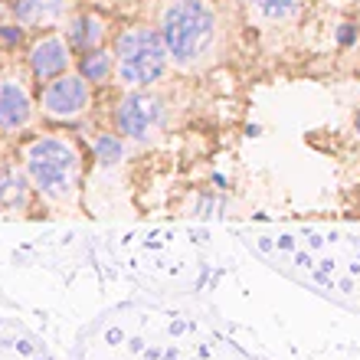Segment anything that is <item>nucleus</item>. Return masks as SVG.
<instances>
[{
    "label": "nucleus",
    "mask_w": 360,
    "mask_h": 360,
    "mask_svg": "<svg viewBox=\"0 0 360 360\" xmlns=\"http://www.w3.org/2000/svg\"><path fill=\"white\" fill-rule=\"evenodd\" d=\"M30 187L49 203H72L82 187V151L72 138L59 134H39L23 151Z\"/></svg>",
    "instance_id": "nucleus-2"
},
{
    "label": "nucleus",
    "mask_w": 360,
    "mask_h": 360,
    "mask_svg": "<svg viewBox=\"0 0 360 360\" xmlns=\"http://www.w3.org/2000/svg\"><path fill=\"white\" fill-rule=\"evenodd\" d=\"M171 66L200 69L207 66L219 43V10L213 0H164L158 23Z\"/></svg>",
    "instance_id": "nucleus-1"
},
{
    "label": "nucleus",
    "mask_w": 360,
    "mask_h": 360,
    "mask_svg": "<svg viewBox=\"0 0 360 360\" xmlns=\"http://www.w3.org/2000/svg\"><path fill=\"white\" fill-rule=\"evenodd\" d=\"M39 112L53 122H79L92 112V86L79 72H63L39 89Z\"/></svg>",
    "instance_id": "nucleus-5"
},
{
    "label": "nucleus",
    "mask_w": 360,
    "mask_h": 360,
    "mask_svg": "<svg viewBox=\"0 0 360 360\" xmlns=\"http://www.w3.org/2000/svg\"><path fill=\"white\" fill-rule=\"evenodd\" d=\"M249 13L266 23V27H275V23H288L308 7V0H246Z\"/></svg>",
    "instance_id": "nucleus-11"
},
{
    "label": "nucleus",
    "mask_w": 360,
    "mask_h": 360,
    "mask_svg": "<svg viewBox=\"0 0 360 360\" xmlns=\"http://www.w3.org/2000/svg\"><path fill=\"white\" fill-rule=\"evenodd\" d=\"M108 27H112V20L102 10H82V13L69 17L66 39L76 49V56H82V53H92L98 46H108Z\"/></svg>",
    "instance_id": "nucleus-7"
},
{
    "label": "nucleus",
    "mask_w": 360,
    "mask_h": 360,
    "mask_svg": "<svg viewBox=\"0 0 360 360\" xmlns=\"http://www.w3.org/2000/svg\"><path fill=\"white\" fill-rule=\"evenodd\" d=\"M10 13L20 27H43L53 30L59 23H69L72 17V0H13Z\"/></svg>",
    "instance_id": "nucleus-8"
},
{
    "label": "nucleus",
    "mask_w": 360,
    "mask_h": 360,
    "mask_svg": "<svg viewBox=\"0 0 360 360\" xmlns=\"http://www.w3.org/2000/svg\"><path fill=\"white\" fill-rule=\"evenodd\" d=\"M92 154H95V161H98V167H115V164L124 161V154H128V141H124L115 128L112 131H98L92 138Z\"/></svg>",
    "instance_id": "nucleus-12"
},
{
    "label": "nucleus",
    "mask_w": 360,
    "mask_h": 360,
    "mask_svg": "<svg viewBox=\"0 0 360 360\" xmlns=\"http://www.w3.org/2000/svg\"><path fill=\"white\" fill-rule=\"evenodd\" d=\"M33 122V98L17 79H0V131H23Z\"/></svg>",
    "instance_id": "nucleus-9"
},
{
    "label": "nucleus",
    "mask_w": 360,
    "mask_h": 360,
    "mask_svg": "<svg viewBox=\"0 0 360 360\" xmlns=\"http://www.w3.org/2000/svg\"><path fill=\"white\" fill-rule=\"evenodd\" d=\"M76 72L86 79L92 89L112 86V82H115V53H112V43H108V46L92 49V53H82V56L76 59Z\"/></svg>",
    "instance_id": "nucleus-10"
},
{
    "label": "nucleus",
    "mask_w": 360,
    "mask_h": 360,
    "mask_svg": "<svg viewBox=\"0 0 360 360\" xmlns=\"http://www.w3.org/2000/svg\"><path fill=\"white\" fill-rule=\"evenodd\" d=\"M338 43H341V46L360 43V23H341V27H338Z\"/></svg>",
    "instance_id": "nucleus-14"
},
{
    "label": "nucleus",
    "mask_w": 360,
    "mask_h": 360,
    "mask_svg": "<svg viewBox=\"0 0 360 360\" xmlns=\"http://www.w3.org/2000/svg\"><path fill=\"white\" fill-rule=\"evenodd\" d=\"M27 63H30L33 79L43 86V82H49V79H56V76H63V72L72 69V63H76V49L69 46L66 33H43V37L30 46Z\"/></svg>",
    "instance_id": "nucleus-6"
},
{
    "label": "nucleus",
    "mask_w": 360,
    "mask_h": 360,
    "mask_svg": "<svg viewBox=\"0 0 360 360\" xmlns=\"http://www.w3.org/2000/svg\"><path fill=\"white\" fill-rule=\"evenodd\" d=\"M164 118H167V105L151 89H124V95L112 108V128L124 141L138 144H144L148 138L161 131Z\"/></svg>",
    "instance_id": "nucleus-4"
},
{
    "label": "nucleus",
    "mask_w": 360,
    "mask_h": 360,
    "mask_svg": "<svg viewBox=\"0 0 360 360\" xmlns=\"http://www.w3.org/2000/svg\"><path fill=\"white\" fill-rule=\"evenodd\" d=\"M0 207H27V177L20 171H0Z\"/></svg>",
    "instance_id": "nucleus-13"
},
{
    "label": "nucleus",
    "mask_w": 360,
    "mask_h": 360,
    "mask_svg": "<svg viewBox=\"0 0 360 360\" xmlns=\"http://www.w3.org/2000/svg\"><path fill=\"white\" fill-rule=\"evenodd\" d=\"M115 82L122 89H154L171 69V53L161 30L151 23H128L112 37Z\"/></svg>",
    "instance_id": "nucleus-3"
}]
</instances>
